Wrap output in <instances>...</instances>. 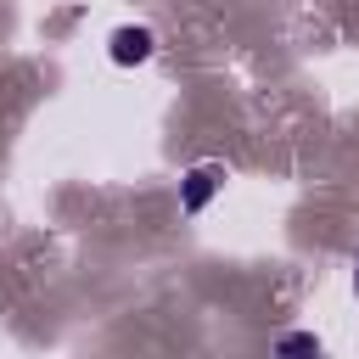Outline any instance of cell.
Returning a JSON list of instances; mask_svg holds the SVG:
<instances>
[{
	"label": "cell",
	"instance_id": "1",
	"mask_svg": "<svg viewBox=\"0 0 359 359\" xmlns=\"http://www.w3.org/2000/svg\"><path fill=\"white\" fill-rule=\"evenodd\" d=\"M107 56H112L118 67H140V62H151V56H157V34H151L146 22H123V28H112Z\"/></svg>",
	"mask_w": 359,
	"mask_h": 359
},
{
	"label": "cell",
	"instance_id": "2",
	"mask_svg": "<svg viewBox=\"0 0 359 359\" xmlns=\"http://www.w3.org/2000/svg\"><path fill=\"white\" fill-rule=\"evenodd\" d=\"M219 185H224V168H219V163L191 168V174H185V185H180V208H185V213H202V208L219 196Z\"/></svg>",
	"mask_w": 359,
	"mask_h": 359
},
{
	"label": "cell",
	"instance_id": "3",
	"mask_svg": "<svg viewBox=\"0 0 359 359\" xmlns=\"http://www.w3.org/2000/svg\"><path fill=\"white\" fill-rule=\"evenodd\" d=\"M275 353H320V342H314L309 331H286V337L275 342Z\"/></svg>",
	"mask_w": 359,
	"mask_h": 359
},
{
	"label": "cell",
	"instance_id": "4",
	"mask_svg": "<svg viewBox=\"0 0 359 359\" xmlns=\"http://www.w3.org/2000/svg\"><path fill=\"white\" fill-rule=\"evenodd\" d=\"M353 292H359V269H353Z\"/></svg>",
	"mask_w": 359,
	"mask_h": 359
}]
</instances>
